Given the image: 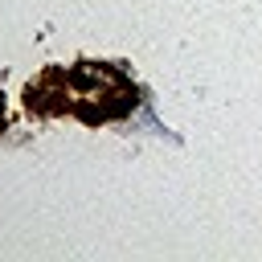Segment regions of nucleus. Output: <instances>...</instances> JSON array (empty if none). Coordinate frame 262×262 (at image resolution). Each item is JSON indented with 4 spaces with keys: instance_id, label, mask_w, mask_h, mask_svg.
<instances>
[{
    "instance_id": "f257e3e1",
    "label": "nucleus",
    "mask_w": 262,
    "mask_h": 262,
    "mask_svg": "<svg viewBox=\"0 0 262 262\" xmlns=\"http://www.w3.org/2000/svg\"><path fill=\"white\" fill-rule=\"evenodd\" d=\"M25 102L37 115H78L86 123H106L135 106V86L115 66L98 61H78L70 70L49 66L37 82H29Z\"/></svg>"
},
{
    "instance_id": "f03ea898",
    "label": "nucleus",
    "mask_w": 262,
    "mask_h": 262,
    "mask_svg": "<svg viewBox=\"0 0 262 262\" xmlns=\"http://www.w3.org/2000/svg\"><path fill=\"white\" fill-rule=\"evenodd\" d=\"M0 115H4V98H0Z\"/></svg>"
}]
</instances>
